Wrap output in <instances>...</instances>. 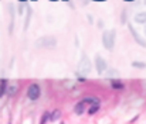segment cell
<instances>
[{"instance_id": "1", "label": "cell", "mask_w": 146, "mask_h": 124, "mask_svg": "<svg viewBox=\"0 0 146 124\" xmlns=\"http://www.w3.org/2000/svg\"><path fill=\"white\" fill-rule=\"evenodd\" d=\"M102 44L105 47V49L111 51L115 45V30H106L102 35Z\"/></svg>"}, {"instance_id": "2", "label": "cell", "mask_w": 146, "mask_h": 124, "mask_svg": "<svg viewBox=\"0 0 146 124\" xmlns=\"http://www.w3.org/2000/svg\"><path fill=\"white\" fill-rule=\"evenodd\" d=\"M55 45H57V40H55V37H51V35H44V37H40L37 40V47L43 48V49L54 48Z\"/></svg>"}, {"instance_id": "3", "label": "cell", "mask_w": 146, "mask_h": 124, "mask_svg": "<svg viewBox=\"0 0 146 124\" xmlns=\"http://www.w3.org/2000/svg\"><path fill=\"white\" fill-rule=\"evenodd\" d=\"M92 103H98V99L87 97V99H84L82 102H80V103H78V104L75 106L74 112H75L77 114H82V113L85 112V106H87V104H92Z\"/></svg>"}, {"instance_id": "4", "label": "cell", "mask_w": 146, "mask_h": 124, "mask_svg": "<svg viewBox=\"0 0 146 124\" xmlns=\"http://www.w3.org/2000/svg\"><path fill=\"white\" fill-rule=\"evenodd\" d=\"M91 69H92L91 61H90V58L87 55H84L82 59H81V62H80V71H81L82 75H88L91 72Z\"/></svg>"}, {"instance_id": "5", "label": "cell", "mask_w": 146, "mask_h": 124, "mask_svg": "<svg viewBox=\"0 0 146 124\" xmlns=\"http://www.w3.org/2000/svg\"><path fill=\"white\" fill-rule=\"evenodd\" d=\"M40 93H41V90H40V86H38L37 83L30 85L29 89H27V96H29V99H31V100H37V99L40 97Z\"/></svg>"}, {"instance_id": "6", "label": "cell", "mask_w": 146, "mask_h": 124, "mask_svg": "<svg viewBox=\"0 0 146 124\" xmlns=\"http://www.w3.org/2000/svg\"><path fill=\"white\" fill-rule=\"evenodd\" d=\"M58 117H60V112H58V110H54V112H51V113H46V114L43 116L41 123H52V121L58 120Z\"/></svg>"}, {"instance_id": "7", "label": "cell", "mask_w": 146, "mask_h": 124, "mask_svg": "<svg viewBox=\"0 0 146 124\" xmlns=\"http://www.w3.org/2000/svg\"><path fill=\"white\" fill-rule=\"evenodd\" d=\"M95 68H97L98 73H104L106 71V62H105V59L101 55L95 56Z\"/></svg>"}, {"instance_id": "8", "label": "cell", "mask_w": 146, "mask_h": 124, "mask_svg": "<svg viewBox=\"0 0 146 124\" xmlns=\"http://www.w3.org/2000/svg\"><path fill=\"white\" fill-rule=\"evenodd\" d=\"M128 28H129V31H131V34L133 35V38H135V41L138 42L139 45H142V47H146V41H143L142 40V37L133 30V27H132V24H128Z\"/></svg>"}, {"instance_id": "9", "label": "cell", "mask_w": 146, "mask_h": 124, "mask_svg": "<svg viewBox=\"0 0 146 124\" xmlns=\"http://www.w3.org/2000/svg\"><path fill=\"white\" fill-rule=\"evenodd\" d=\"M135 21H136V23H139V24H145L146 23V13L145 11L138 13V14L135 16Z\"/></svg>"}, {"instance_id": "10", "label": "cell", "mask_w": 146, "mask_h": 124, "mask_svg": "<svg viewBox=\"0 0 146 124\" xmlns=\"http://www.w3.org/2000/svg\"><path fill=\"white\" fill-rule=\"evenodd\" d=\"M106 76H108V78H118V76H119V72L112 68V69H108V71H106Z\"/></svg>"}, {"instance_id": "11", "label": "cell", "mask_w": 146, "mask_h": 124, "mask_svg": "<svg viewBox=\"0 0 146 124\" xmlns=\"http://www.w3.org/2000/svg\"><path fill=\"white\" fill-rule=\"evenodd\" d=\"M97 110H99V102H98V103H92V106H91L90 110H88V114H94Z\"/></svg>"}, {"instance_id": "12", "label": "cell", "mask_w": 146, "mask_h": 124, "mask_svg": "<svg viewBox=\"0 0 146 124\" xmlns=\"http://www.w3.org/2000/svg\"><path fill=\"white\" fill-rule=\"evenodd\" d=\"M30 16H31V10L27 9V18H26V23H24V28L29 27V21H30Z\"/></svg>"}, {"instance_id": "13", "label": "cell", "mask_w": 146, "mask_h": 124, "mask_svg": "<svg viewBox=\"0 0 146 124\" xmlns=\"http://www.w3.org/2000/svg\"><path fill=\"white\" fill-rule=\"evenodd\" d=\"M132 65H133V66H136V68H145V66H146L145 64H142V62H138V61H136V62H132Z\"/></svg>"}, {"instance_id": "14", "label": "cell", "mask_w": 146, "mask_h": 124, "mask_svg": "<svg viewBox=\"0 0 146 124\" xmlns=\"http://www.w3.org/2000/svg\"><path fill=\"white\" fill-rule=\"evenodd\" d=\"M16 89H17V87H16V85H13L10 89H7V93H9V94H13V93L16 92Z\"/></svg>"}, {"instance_id": "15", "label": "cell", "mask_w": 146, "mask_h": 124, "mask_svg": "<svg viewBox=\"0 0 146 124\" xmlns=\"http://www.w3.org/2000/svg\"><path fill=\"white\" fill-rule=\"evenodd\" d=\"M112 86H113L115 89H121V87H123V85H122V83H119V82H115Z\"/></svg>"}, {"instance_id": "16", "label": "cell", "mask_w": 146, "mask_h": 124, "mask_svg": "<svg viewBox=\"0 0 146 124\" xmlns=\"http://www.w3.org/2000/svg\"><path fill=\"white\" fill-rule=\"evenodd\" d=\"M145 35H146V23H145Z\"/></svg>"}]
</instances>
